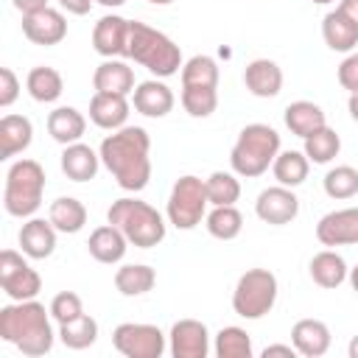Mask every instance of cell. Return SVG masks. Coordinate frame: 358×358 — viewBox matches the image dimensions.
<instances>
[{"mask_svg":"<svg viewBox=\"0 0 358 358\" xmlns=\"http://www.w3.org/2000/svg\"><path fill=\"white\" fill-rule=\"evenodd\" d=\"M20 14H34L39 8H48V0H11Z\"/></svg>","mask_w":358,"mask_h":358,"instance_id":"obj_46","label":"cell"},{"mask_svg":"<svg viewBox=\"0 0 358 358\" xmlns=\"http://www.w3.org/2000/svg\"><path fill=\"white\" fill-rule=\"evenodd\" d=\"M322 36L324 45L336 53H350L358 45V22H352L338 6L324 14L322 20Z\"/></svg>","mask_w":358,"mask_h":358,"instance_id":"obj_22","label":"cell"},{"mask_svg":"<svg viewBox=\"0 0 358 358\" xmlns=\"http://www.w3.org/2000/svg\"><path fill=\"white\" fill-rule=\"evenodd\" d=\"M148 151H151V137L143 126H123V129L106 134L98 148L103 168L129 193H140L151 179Z\"/></svg>","mask_w":358,"mask_h":358,"instance_id":"obj_1","label":"cell"},{"mask_svg":"<svg viewBox=\"0 0 358 358\" xmlns=\"http://www.w3.org/2000/svg\"><path fill=\"white\" fill-rule=\"evenodd\" d=\"M67 14H76V17H84V14H90V8H92V0H56Z\"/></svg>","mask_w":358,"mask_h":358,"instance_id":"obj_44","label":"cell"},{"mask_svg":"<svg viewBox=\"0 0 358 358\" xmlns=\"http://www.w3.org/2000/svg\"><path fill=\"white\" fill-rule=\"evenodd\" d=\"M291 344L305 358H319L330 350V327L322 319H299L291 327Z\"/></svg>","mask_w":358,"mask_h":358,"instance_id":"obj_20","label":"cell"},{"mask_svg":"<svg viewBox=\"0 0 358 358\" xmlns=\"http://www.w3.org/2000/svg\"><path fill=\"white\" fill-rule=\"evenodd\" d=\"M182 84L187 87H218V64L213 56H190L185 64H182Z\"/></svg>","mask_w":358,"mask_h":358,"instance_id":"obj_37","label":"cell"},{"mask_svg":"<svg viewBox=\"0 0 358 358\" xmlns=\"http://www.w3.org/2000/svg\"><path fill=\"white\" fill-rule=\"evenodd\" d=\"M182 106L190 117H210L218 106V87H187V84H182Z\"/></svg>","mask_w":358,"mask_h":358,"instance_id":"obj_40","label":"cell"},{"mask_svg":"<svg viewBox=\"0 0 358 358\" xmlns=\"http://www.w3.org/2000/svg\"><path fill=\"white\" fill-rule=\"evenodd\" d=\"M213 350H215L218 358H252V355H255L249 333H246L243 327H235V324L218 330Z\"/></svg>","mask_w":358,"mask_h":358,"instance_id":"obj_36","label":"cell"},{"mask_svg":"<svg viewBox=\"0 0 358 358\" xmlns=\"http://www.w3.org/2000/svg\"><path fill=\"white\" fill-rule=\"evenodd\" d=\"M56 227L50 224V218H28L20 229V249L25 257L31 260H45L56 252Z\"/></svg>","mask_w":358,"mask_h":358,"instance_id":"obj_17","label":"cell"},{"mask_svg":"<svg viewBox=\"0 0 358 358\" xmlns=\"http://www.w3.org/2000/svg\"><path fill=\"white\" fill-rule=\"evenodd\" d=\"M282 117H285V126L291 129V134H296V137H302V140H305L308 134H313L316 129L327 126L322 106L313 103V101H294V103H288Z\"/></svg>","mask_w":358,"mask_h":358,"instance_id":"obj_28","label":"cell"},{"mask_svg":"<svg viewBox=\"0 0 358 358\" xmlns=\"http://www.w3.org/2000/svg\"><path fill=\"white\" fill-rule=\"evenodd\" d=\"M308 271H310V280L316 285H322V288H338L350 277V268H347L344 257L338 252H333V249H324V252L313 255Z\"/></svg>","mask_w":358,"mask_h":358,"instance_id":"obj_27","label":"cell"},{"mask_svg":"<svg viewBox=\"0 0 358 358\" xmlns=\"http://www.w3.org/2000/svg\"><path fill=\"white\" fill-rule=\"evenodd\" d=\"M59 338L64 347L70 350H87L95 344L98 338V322L90 316V313H81L64 324H59Z\"/></svg>","mask_w":358,"mask_h":358,"instance_id":"obj_33","label":"cell"},{"mask_svg":"<svg viewBox=\"0 0 358 358\" xmlns=\"http://www.w3.org/2000/svg\"><path fill=\"white\" fill-rule=\"evenodd\" d=\"M347 280H350L352 291H358V266H355V268H350V277H347Z\"/></svg>","mask_w":358,"mask_h":358,"instance_id":"obj_50","label":"cell"},{"mask_svg":"<svg viewBox=\"0 0 358 358\" xmlns=\"http://www.w3.org/2000/svg\"><path fill=\"white\" fill-rule=\"evenodd\" d=\"M95 3H101V6H106V8H117V6H123L126 0H95Z\"/></svg>","mask_w":358,"mask_h":358,"instance_id":"obj_51","label":"cell"},{"mask_svg":"<svg viewBox=\"0 0 358 358\" xmlns=\"http://www.w3.org/2000/svg\"><path fill=\"white\" fill-rule=\"evenodd\" d=\"M22 34L28 42L50 48L67 36V20L62 11L48 6V8H39L34 14H22Z\"/></svg>","mask_w":358,"mask_h":358,"instance_id":"obj_15","label":"cell"},{"mask_svg":"<svg viewBox=\"0 0 358 358\" xmlns=\"http://www.w3.org/2000/svg\"><path fill=\"white\" fill-rule=\"evenodd\" d=\"M87 131V117L76 109V106H56L48 115V134L59 143V145H70L78 143Z\"/></svg>","mask_w":358,"mask_h":358,"instance_id":"obj_26","label":"cell"},{"mask_svg":"<svg viewBox=\"0 0 358 358\" xmlns=\"http://www.w3.org/2000/svg\"><path fill=\"white\" fill-rule=\"evenodd\" d=\"M168 350L173 358H207L210 333L199 319H179L168 333Z\"/></svg>","mask_w":358,"mask_h":358,"instance_id":"obj_12","label":"cell"},{"mask_svg":"<svg viewBox=\"0 0 358 358\" xmlns=\"http://www.w3.org/2000/svg\"><path fill=\"white\" fill-rule=\"evenodd\" d=\"M53 327H50V308L45 310L42 302L25 299L0 308V338L14 344L22 355L39 358L53 350Z\"/></svg>","mask_w":358,"mask_h":358,"instance_id":"obj_2","label":"cell"},{"mask_svg":"<svg viewBox=\"0 0 358 358\" xmlns=\"http://www.w3.org/2000/svg\"><path fill=\"white\" fill-rule=\"evenodd\" d=\"M0 285L11 302H25V299H36V294L42 291V277L36 274V268H31L22 252L3 249L0 252Z\"/></svg>","mask_w":358,"mask_h":358,"instance_id":"obj_9","label":"cell"},{"mask_svg":"<svg viewBox=\"0 0 358 358\" xmlns=\"http://www.w3.org/2000/svg\"><path fill=\"white\" fill-rule=\"evenodd\" d=\"M87 249L90 255L98 260V263H120L126 249H129V238L115 227V224H103V227H95L90 232V241H87Z\"/></svg>","mask_w":358,"mask_h":358,"instance_id":"obj_21","label":"cell"},{"mask_svg":"<svg viewBox=\"0 0 358 358\" xmlns=\"http://www.w3.org/2000/svg\"><path fill=\"white\" fill-rule=\"evenodd\" d=\"M338 8H341L352 22H358V0H341Z\"/></svg>","mask_w":358,"mask_h":358,"instance_id":"obj_47","label":"cell"},{"mask_svg":"<svg viewBox=\"0 0 358 358\" xmlns=\"http://www.w3.org/2000/svg\"><path fill=\"white\" fill-rule=\"evenodd\" d=\"M148 3H154V6H168V3H173V0H148Z\"/></svg>","mask_w":358,"mask_h":358,"instance_id":"obj_52","label":"cell"},{"mask_svg":"<svg viewBox=\"0 0 358 358\" xmlns=\"http://www.w3.org/2000/svg\"><path fill=\"white\" fill-rule=\"evenodd\" d=\"M280 154V134L277 129L266 126V123H249L241 129L232 151H229V165L238 176L243 179H255L263 176L274 157Z\"/></svg>","mask_w":358,"mask_h":358,"instance_id":"obj_4","label":"cell"},{"mask_svg":"<svg viewBox=\"0 0 358 358\" xmlns=\"http://www.w3.org/2000/svg\"><path fill=\"white\" fill-rule=\"evenodd\" d=\"M322 185L330 199H338V201L352 199V196H358V171L352 165H336L324 173Z\"/></svg>","mask_w":358,"mask_h":358,"instance_id":"obj_39","label":"cell"},{"mask_svg":"<svg viewBox=\"0 0 358 358\" xmlns=\"http://www.w3.org/2000/svg\"><path fill=\"white\" fill-rule=\"evenodd\" d=\"M129 59L143 64L157 78L176 76L185 64L179 45L168 34H162L145 22H137V20H131V25H129Z\"/></svg>","mask_w":358,"mask_h":358,"instance_id":"obj_3","label":"cell"},{"mask_svg":"<svg viewBox=\"0 0 358 358\" xmlns=\"http://www.w3.org/2000/svg\"><path fill=\"white\" fill-rule=\"evenodd\" d=\"M207 204H210V199H207L204 179L185 173L173 182L165 213L176 229H193L201 224V218H207Z\"/></svg>","mask_w":358,"mask_h":358,"instance_id":"obj_8","label":"cell"},{"mask_svg":"<svg viewBox=\"0 0 358 358\" xmlns=\"http://www.w3.org/2000/svg\"><path fill=\"white\" fill-rule=\"evenodd\" d=\"M45 196V168L36 159H17L6 173L3 207L14 218H31Z\"/></svg>","mask_w":358,"mask_h":358,"instance_id":"obj_6","label":"cell"},{"mask_svg":"<svg viewBox=\"0 0 358 358\" xmlns=\"http://www.w3.org/2000/svg\"><path fill=\"white\" fill-rule=\"evenodd\" d=\"M48 218H50V224H53L59 232L76 235V232H81L84 224H87V207H84L78 199H73V196H59L56 201H50Z\"/></svg>","mask_w":358,"mask_h":358,"instance_id":"obj_29","label":"cell"},{"mask_svg":"<svg viewBox=\"0 0 358 358\" xmlns=\"http://www.w3.org/2000/svg\"><path fill=\"white\" fill-rule=\"evenodd\" d=\"M34 140V123L25 115H3L0 120V159H11Z\"/></svg>","mask_w":358,"mask_h":358,"instance_id":"obj_25","label":"cell"},{"mask_svg":"<svg viewBox=\"0 0 358 358\" xmlns=\"http://www.w3.org/2000/svg\"><path fill=\"white\" fill-rule=\"evenodd\" d=\"M98 168H101V154H95L90 145H84L81 140L64 145V151H62V171H64L67 179L90 182V179H95Z\"/></svg>","mask_w":358,"mask_h":358,"instance_id":"obj_24","label":"cell"},{"mask_svg":"<svg viewBox=\"0 0 358 358\" xmlns=\"http://www.w3.org/2000/svg\"><path fill=\"white\" fill-rule=\"evenodd\" d=\"M129 109L131 103L126 101V95H115V92H95L90 101V120L98 129L106 131H117L126 126L129 120Z\"/></svg>","mask_w":358,"mask_h":358,"instance_id":"obj_18","label":"cell"},{"mask_svg":"<svg viewBox=\"0 0 358 358\" xmlns=\"http://www.w3.org/2000/svg\"><path fill=\"white\" fill-rule=\"evenodd\" d=\"M277 277L268 268H249L238 277L232 291V310L243 319L266 316L277 302Z\"/></svg>","mask_w":358,"mask_h":358,"instance_id":"obj_7","label":"cell"},{"mask_svg":"<svg viewBox=\"0 0 358 358\" xmlns=\"http://www.w3.org/2000/svg\"><path fill=\"white\" fill-rule=\"evenodd\" d=\"M81 313H84L81 296L73 294V291H62V294H56V296L50 299V316H53L59 324H64V322H70V319H76V316H81Z\"/></svg>","mask_w":358,"mask_h":358,"instance_id":"obj_41","label":"cell"},{"mask_svg":"<svg viewBox=\"0 0 358 358\" xmlns=\"http://www.w3.org/2000/svg\"><path fill=\"white\" fill-rule=\"evenodd\" d=\"M338 151H341V137L330 126H322L305 137V157L316 165H327L333 157H338Z\"/></svg>","mask_w":358,"mask_h":358,"instance_id":"obj_35","label":"cell"},{"mask_svg":"<svg viewBox=\"0 0 358 358\" xmlns=\"http://www.w3.org/2000/svg\"><path fill=\"white\" fill-rule=\"evenodd\" d=\"M347 352H350V358H358V336H352V338H350Z\"/></svg>","mask_w":358,"mask_h":358,"instance_id":"obj_49","label":"cell"},{"mask_svg":"<svg viewBox=\"0 0 358 358\" xmlns=\"http://www.w3.org/2000/svg\"><path fill=\"white\" fill-rule=\"evenodd\" d=\"M20 95V78L11 67H0V106L8 109Z\"/></svg>","mask_w":358,"mask_h":358,"instance_id":"obj_42","label":"cell"},{"mask_svg":"<svg viewBox=\"0 0 358 358\" xmlns=\"http://www.w3.org/2000/svg\"><path fill=\"white\" fill-rule=\"evenodd\" d=\"M310 3H316V6H327V3H333V0H310Z\"/></svg>","mask_w":358,"mask_h":358,"instance_id":"obj_53","label":"cell"},{"mask_svg":"<svg viewBox=\"0 0 358 358\" xmlns=\"http://www.w3.org/2000/svg\"><path fill=\"white\" fill-rule=\"evenodd\" d=\"M112 344L126 358H159L165 352V333L157 324L123 322L115 327Z\"/></svg>","mask_w":358,"mask_h":358,"instance_id":"obj_10","label":"cell"},{"mask_svg":"<svg viewBox=\"0 0 358 358\" xmlns=\"http://www.w3.org/2000/svg\"><path fill=\"white\" fill-rule=\"evenodd\" d=\"M131 103H134V109H137L140 115H145V117H165V115L173 109L176 98H173V92H171V87H168L165 81L148 78V81H140V84L134 87Z\"/></svg>","mask_w":358,"mask_h":358,"instance_id":"obj_16","label":"cell"},{"mask_svg":"<svg viewBox=\"0 0 358 358\" xmlns=\"http://www.w3.org/2000/svg\"><path fill=\"white\" fill-rule=\"evenodd\" d=\"M129 25L131 20L120 14H103L92 28V48L103 59H129Z\"/></svg>","mask_w":358,"mask_h":358,"instance_id":"obj_13","label":"cell"},{"mask_svg":"<svg viewBox=\"0 0 358 358\" xmlns=\"http://www.w3.org/2000/svg\"><path fill=\"white\" fill-rule=\"evenodd\" d=\"M255 213L260 221H266L271 227H282L299 215V199H296L294 187L274 185V187L260 190V196L255 201Z\"/></svg>","mask_w":358,"mask_h":358,"instance_id":"obj_11","label":"cell"},{"mask_svg":"<svg viewBox=\"0 0 358 358\" xmlns=\"http://www.w3.org/2000/svg\"><path fill=\"white\" fill-rule=\"evenodd\" d=\"M243 84L255 98H277L282 90V70L271 59H255L243 70Z\"/></svg>","mask_w":358,"mask_h":358,"instance_id":"obj_19","label":"cell"},{"mask_svg":"<svg viewBox=\"0 0 358 358\" xmlns=\"http://www.w3.org/2000/svg\"><path fill=\"white\" fill-rule=\"evenodd\" d=\"M106 221L115 224L129 238V243L137 249H151L165 241V218L148 201L117 199L106 210Z\"/></svg>","mask_w":358,"mask_h":358,"instance_id":"obj_5","label":"cell"},{"mask_svg":"<svg viewBox=\"0 0 358 358\" xmlns=\"http://www.w3.org/2000/svg\"><path fill=\"white\" fill-rule=\"evenodd\" d=\"M25 90H28V95L36 103H53L64 92V81H62V73L59 70L39 64V67H34L25 76Z\"/></svg>","mask_w":358,"mask_h":358,"instance_id":"obj_30","label":"cell"},{"mask_svg":"<svg viewBox=\"0 0 358 358\" xmlns=\"http://www.w3.org/2000/svg\"><path fill=\"white\" fill-rule=\"evenodd\" d=\"M316 238L322 246H352L358 243V207H341L319 218Z\"/></svg>","mask_w":358,"mask_h":358,"instance_id":"obj_14","label":"cell"},{"mask_svg":"<svg viewBox=\"0 0 358 358\" xmlns=\"http://www.w3.org/2000/svg\"><path fill=\"white\" fill-rule=\"evenodd\" d=\"M338 84L347 92H358V53H350L341 64H338Z\"/></svg>","mask_w":358,"mask_h":358,"instance_id":"obj_43","label":"cell"},{"mask_svg":"<svg viewBox=\"0 0 358 358\" xmlns=\"http://www.w3.org/2000/svg\"><path fill=\"white\" fill-rule=\"evenodd\" d=\"M157 282V271L145 263H126L115 271V288L123 296H143L154 288Z\"/></svg>","mask_w":358,"mask_h":358,"instance_id":"obj_32","label":"cell"},{"mask_svg":"<svg viewBox=\"0 0 358 358\" xmlns=\"http://www.w3.org/2000/svg\"><path fill=\"white\" fill-rule=\"evenodd\" d=\"M271 355L294 358V355H296V347H294V344H268V347L263 350V358H271Z\"/></svg>","mask_w":358,"mask_h":358,"instance_id":"obj_45","label":"cell"},{"mask_svg":"<svg viewBox=\"0 0 358 358\" xmlns=\"http://www.w3.org/2000/svg\"><path fill=\"white\" fill-rule=\"evenodd\" d=\"M207 199L213 207L218 204H235L241 199V182H238V173H229V171H213L207 179Z\"/></svg>","mask_w":358,"mask_h":358,"instance_id":"obj_38","label":"cell"},{"mask_svg":"<svg viewBox=\"0 0 358 358\" xmlns=\"http://www.w3.org/2000/svg\"><path fill=\"white\" fill-rule=\"evenodd\" d=\"M308 171H310V159L305 157V151H280L271 162V173L280 185L285 187H299L305 179H308Z\"/></svg>","mask_w":358,"mask_h":358,"instance_id":"obj_31","label":"cell"},{"mask_svg":"<svg viewBox=\"0 0 358 358\" xmlns=\"http://www.w3.org/2000/svg\"><path fill=\"white\" fill-rule=\"evenodd\" d=\"M92 87L95 92L129 95L134 92V70L120 59H103L92 73Z\"/></svg>","mask_w":358,"mask_h":358,"instance_id":"obj_23","label":"cell"},{"mask_svg":"<svg viewBox=\"0 0 358 358\" xmlns=\"http://www.w3.org/2000/svg\"><path fill=\"white\" fill-rule=\"evenodd\" d=\"M243 229V215L235 204H218L207 213V232L218 241H232Z\"/></svg>","mask_w":358,"mask_h":358,"instance_id":"obj_34","label":"cell"},{"mask_svg":"<svg viewBox=\"0 0 358 358\" xmlns=\"http://www.w3.org/2000/svg\"><path fill=\"white\" fill-rule=\"evenodd\" d=\"M347 109H350V117L358 123V92H350V101H347Z\"/></svg>","mask_w":358,"mask_h":358,"instance_id":"obj_48","label":"cell"}]
</instances>
